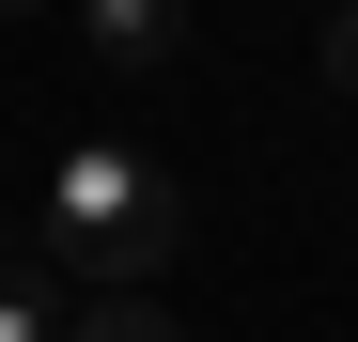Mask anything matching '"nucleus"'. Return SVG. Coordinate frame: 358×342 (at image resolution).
<instances>
[{"mask_svg":"<svg viewBox=\"0 0 358 342\" xmlns=\"http://www.w3.org/2000/svg\"><path fill=\"white\" fill-rule=\"evenodd\" d=\"M171 249H187V202H171L141 156L78 140L63 171H47V234H31V265H63L78 296H141V280H156Z\"/></svg>","mask_w":358,"mask_h":342,"instance_id":"nucleus-1","label":"nucleus"},{"mask_svg":"<svg viewBox=\"0 0 358 342\" xmlns=\"http://www.w3.org/2000/svg\"><path fill=\"white\" fill-rule=\"evenodd\" d=\"M78 31L141 78V63H171V47H187V0H78Z\"/></svg>","mask_w":358,"mask_h":342,"instance_id":"nucleus-2","label":"nucleus"},{"mask_svg":"<svg viewBox=\"0 0 358 342\" xmlns=\"http://www.w3.org/2000/svg\"><path fill=\"white\" fill-rule=\"evenodd\" d=\"M0 342H63V296H47V265H0Z\"/></svg>","mask_w":358,"mask_h":342,"instance_id":"nucleus-3","label":"nucleus"},{"mask_svg":"<svg viewBox=\"0 0 358 342\" xmlns=\"http://www.w3.org/2000/svg\"><path fill=\"white\" fill-rule=\"evenodd\" d=\"M63 342H187V327H171V311H156V296H94V311H78V327H63Z\"/></svg>","mask_w":358,"mask_h":342,"instance_id":"nucleus-4","label":"nucleus"},{"mask_svg":"<svg viewBox=\"0 0 358 342\" xmlns=\"http://www.w3.org/2000/svg\"><path fill=\"white\" fill-rule=\"evenodd\" d=\"M327 78L358 94V0H343V16H327Z\"/></svg>","mask_w":358,"mask_h":342,"instance_id":"nucleus-5","label":"nucleus"},{"mask_svg":"<svg viewBox=\"0 0 358 342\" xmlns=\"http://www.w3.org/2000/svg\"><path fill=\"white\" fill-rule=\"evenodd\" d=\"M0 16H16V0H0Z\"/></svg>","mask_w":358,"mask_h":342,"instance_id":"nucleus-6","label":"nucleus"}]
</instances>
